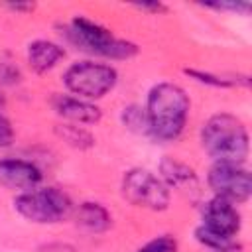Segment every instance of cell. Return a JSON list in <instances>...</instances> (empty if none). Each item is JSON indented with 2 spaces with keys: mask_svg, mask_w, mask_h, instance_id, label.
I'll use <instances>...</instances> for the list:
<instances>
[{
  "mask_svg": "<svg viewBox=\"0 0 252 252\" xmlns=\"http://www.w3.org/2000/svg\"><path fill=\"white\" fill-rule=\"evenodd\" d=\"M191 100L183 87L171 81L156 83L148 91L144 106L150 136L159 142H175L185 130Z\"/></svg>",
  "mask_w": 252,
  "mask_h": 252,
  "instance_id": "cell-1",
  "label": "cell"
},
{
  "mask_svg": "<svg viewBox=\"0 0 252 252\" xmlns=\"http://www.w3.org/2000/svg\"><path fill=\"white\" fill-rule=\"evenodd\" d=\"M242 228V217L234 203L211 197L201 207V222L195 228V240L205 248L217 250H240L236 236Z\"/></svg>",
  "mask_w": 252,
  "mask_h": 252,
  "instance_id": "cell-3",
  "label": "cell"
},
{
  "mask_svg": "<svg viewBox=\"0 0 252 252\" xmlns=\"http://www.w3.org/2000/svg\"><path fill=\"white\" fill-rule=\"evenodd\" d=\"M213 8H217V10H232V12H250L252 10V6L250 4H242V2H228V4H215Z\"/></svg>",
  "mask_w": 252,
  "mask_h": 252,
  "instance_id": "cell-20",
  "label": "cell"
},
{
  "mask_svg": "<svg viewBox=\"0 0 252 252\" xmlns=\"http://www.w3.org/2000/svg\"><path fill=\"white\" fill-rule=\"evenodd\" d=\"M61 136L69 144H73L77 148H89V146H93V136L83 126H77V124H63Z\"/></svg>",
  "mask_w": 252,
  "mask_h": 252,
  "instance_id": "cell-16",
  "label": "cell"
},
{
  "mask_svg": "<svg viewBox=\"0 0 252 252\" xmlns=\"http://www.w3.org/2000/svg\"><path fill=\"white\" fill-rule=\"evenodd\" d=\"M159 179L167 185V189H177L181 193H197L199 191V179L193 167L187 163L175 159V158H163L159 163Z\"/></svg>",
  "mask_w": 252,
  "mask_h": 252,
  "instance_id": "cell-11",
  "label": "cell"
},
{
  "mask_svg": "<svg viewBox=\"0 0 252 252\" xmlns=\"http://www.w3.org/2000/svg\"><path fill=\"white\" fill-rule=\"evenodd\" d=\"M43 181L41 169L24 158H2L0 159V185L14 191H32Z\"/></svg>",
  "mask_w": 252,
  "mask_h": 252,
  "instance_id": "cell-9",
  "label": "cell"
},
{
  "mask_svg": "<svg viewBox=\"0 0 252 252\" xmlns=\"http://www.w3.org/2000/svg\"><path fill=\"white\" fill-rule=\"evenodd\" d=\"M77 222L89 232H104L112 224V215L100 203L85 201L77 209Z\"/></svg>",
  "mask_w": 252,
  "mask_h": 252,
  "instance_id": "cell-13",
  "label": "cell"
},
{
  "mask_svg": "<svg viewBox=\"0 0 252 252\" xmlns=\"http://www.w3.org/2000/svg\"><path fill=\"white\" fill-rule=\"evenodd\" d=\"M217 252H240V250H217Z\"/></svg>",
  "mask_w": 252,
  "mask_h": 252,
  "instance_id": "cell-24",
  "label": "cell"
},
{
  "mask_svg": "<svg viewBox=\"0 0 252 252\" xmlns=\"http://www.w3.org/2000/svg\"><path fill=\"white\" fill-rule=\"evenodd\" d=\"M63 30L65 32L61 33H65L69 43H73L77 49L89 55H94V57L120 61V59H130L138 53L136 43L116 37L106 26L87 16H73L71 22L65 24Z\"/></svg>",
  "mask_w": 252,
  "mask_h": 252,
  "instance_id": "cell-4",
  "label": "cell"
},
{
  "mask_svg": "<svg viewBox=\"0 0 252 252\" xmlns=\"http://www.w3.org/2000/svg\"><path fill=\"white\" fill-rule=\"evenodd\" d=\"M122 122L126 128H130L132 132H138V134H148V120H146V112L142 106L138 104H130L122 110Z\"/></svg>",
  "mask_w": 252,
  "mask_h": 252,
  "instance_id": "cell-14",
  "label": "cell"
},
{
  "mask_svg": "<svg viewBox=\"0 0 252 252\" xmlns=\"http://www.w3.org/2000/svg\"><path fill=\"white\" fill-rule=\"evenodd\" d=\"M65 57V47L51 39H33L28 43L26 59L33 73L43 75L51 71Z\"/></svg>",
  "mask_w": 252,
  "mask_h": 252,
  "instance_id": "cell-12",
  "label": "cell"
},
{
  "mask_svg": "<svg viewBox=\"0 0 252 252\" xmlns=\"http://www.w3.org/2000/svg\"><path fill=\"white\" fill-rule=\"evenodd\" d=\"M51 106L53 110L65 118L67 122L71 124H96L102 116L100 108L91 102V100H85V98H79V96H73V94H55L51 98Z\"/></svg>",
  "mask_w": 252,
  "mask_h": 252,
  "instance_id": "cell-10",
  "label": "cell"
},
{
  "mask_svg": "<svg viewBox=\"0 0 252 252\" xmlns=\"http://www.w3.org/2000/svg\"><path fill=\"white\" fill-rule=\"evenodd\" d=\"M201 146L213 161L246 163L250 154V136L238 116L219 112L205 120L201 128Z\"/></svg>",
  "mask_w": 252,
  "mask_h": 252,
  "instance_id": "cell-2",
  "label": "cell"
},
{
  "mask_svg": "<svg viewBox=\"0 0 252 252\" xmlns=\"http://www.w3.org/2000/svg\"><path fill=\"white\" fill-rule=\"evenodd\" d=\"M179 242L173 234H158L152 240L144 242L136 252H177Z\"/></svg>",
  "mask_w": 252,
  "mask_h": 252,
  "instance_id": "cell-15",
  "label": "cell"
},
{
  "mask_svg": "<svg viewBox=\"0 0 252 252\" xmlns=\"http://www.w3.org/2000/svg\"><path fill=\"white\" fill-rule=\"evenodd\" d=\"M10 10H16V12H26V10H33L32 4H8Z\"/></svg>",
  "mask_w": 252,
  "mask_h": 252,
  "instance_id": "cell-22",
  "label": "cell"
},
{
  "mask_svg": "<svg viewBox=\"0 0 252 252\" xmlns=\"http://www.w3.org/2000/svg\"><path fill=\"white\" fill-rule=\"evenodd\" d=\"M120 191L130 205L148 211H165L171 203V191L167 185L159 179V175L144 167L128 169L122 175Z\"/></svg>",
  "mask_w": 252,
  "mask_h": 252,
  "instance_id": "cell-7",
  "label": "cell"
},
{
  "mask_svg": "<svg viewBox=\"0 0 252 252\" xmlns=\"http://www.w3.org/2000/svg\"><path fill=\"white\" fill-rule=\"evenodd\" d=\"M18 79H20V73H18V69L14 67V65H10V63H2L0 61V83L4 85V83H18Z\"/></svg>",
  "mask_w": 252,
  "mask_h": 252,
  "instance_id": "cell-19",
  "label": "cell"
},
{
  "mask_svg": "<svg viewBox=\"0 0 252 252\" xmlns=\"http://www.w3.org/2000/svg\"><path fill=\"white\" fill-rule=\"evenodd\" d=\"M185 75L193 77L199 83L213 85V87H234V85H238V81H234V79H228V77H222V75L219 77L215 73H205V71H197V69H185Z\"/></svg>",
  "mask_w": 252,
  "mask_h": 252,
  "instance_id": "cell-17",
  "label": "cell"
},
{
  "mask_svg": "<svg viewBox=\"0 0 252 252\" xmlns=\"http://www.w3.org/2000/svg\"><path fill=\"white\" fill-rule=\"evenodd\" d=\"M16 213L35 224H55L69 217L73 203L59 187H35L24 191L14 199Z\"/></svg>",
  "mask_w": 252,
  "mask_h": 252,
  "instance_id": "cell-6",
  "label": "cell"
},
{
  "mask_svg": "<svg viewBox=\"0 0 252 252\" xmlns=\"http://www.w3.org/2000/svg\"><path fill=\"white\" fill-rule=\"evenodd\" d=\"M14 140V128H12V122L6 118V114L0 110V148L4 146H10Z\"/></svg>",
  "mask_w": 252,
  "mask_h": 252,
  "instance_id": "cell-18",
  "label": "cell"
},
{
  "mask_svg": "<svg viewBox=\"0 0 252 252\" xmlns=\"http://www.w3.org/2000/svg\"><path fill=\"white\" fill-rule=\"evenodd\" d=\"M63 85L69 94L85 98V100H98L106 96L118 83L116 67L93 59L75 61L63 71Z\"/></svg>",
  "mask_w": 252,
  "mask_h": 252,
  "instance_id": "cell-5",
  "label": "cell"
},
{
  "mask_svg": "<svg viewBox=\"0 0 252 252\" xmlns=\"http://www.w3.org/2000/svg\"><path fill=\"white\" fill-rule=\"evenodd\" d=\"M207 185L215 197L226 199L234 205L246 203L252 195V177L244 163L213 161L207 171Z\"/></svg>",
  "mask_w": 252,
  "mask_h": 252,
  "instance_id": "cell-8",
  "label": "cell"
},
{
  "mask_svg": "<svg viewBox=\"0 0 252 252\" xmlns=\"http://www.w3.org/2000/svg\"><path fill=\"white\" fill-rule=\"evenodd\" d=\"M140 10H150V12H165V6L159 4V2H152V4H138Z\"/></svg>",
  "mask_w": 252,
  "mask_h": 252,
  "instance_id": "cell-21",
  "label": "cell"
},
{
  "mask_svg": "<svg viewBox=\"0 0 252 252\" xmlns=\"http://www.w3.org/2000/svg\"><path fill=\"white\" fill-rule=\"evenodd\" d=\"M4 106H6V98H4V94L0 91V110H4Z\"/></svg>",
  "mask_w": 252,
  "mask_h": 252,
  "instance_id": "cell-23",
  "label": "cell"
}]
</instances>
